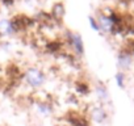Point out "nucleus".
Segmentation results:
<instances>
[{
  "label": "nucleus",
  "instance_id": "obj_2",
  "mask_svg": "<svg viewBox=\"0 0 134 126\" xmlns=\"http://www.w3.org/2000/svg\"><path fill=\"white\" fill-rule=\"evenodd\" d=\"M66 39H67V43L71 46V49L74 50V53L78 56H82L84 54V42H83V38L79 33L66 32Z\"/></svg>",
  "mask_w": 134,
  "mask_h": 126
},
{
  "label": "nucleus",
  "instance_id": "obj_5",
  "mask_svg": "<svg viewBox=\"0 0 134 126\" xmlns=\"http://www.w3.org/2000/svg\"><path fill=\"white\" fill-rule=\"evenodd\" d=\"M91 118L96 123H104L108 119V112L105 110V108L103 105L93 106L91 109Z\"/></svg>",
  "mask_w": 134,
  "mask_h": 126
},
{
  "label": "nucleus",
  "instance_id": "obj_9",
  "mask_svg": "<svg viewBox=\"0 0 134 126\" xmlns=\"http://www.w3.org/2000/svg\"><path fill=\"white\" fill-rule=\"evenodd\" d=\"M125 79H126V75H125V72H122V71H118V72L114 75V80H116V83H117V85H118L120 88H124V87H125Z\"/></svg>",
  "mask_w": 134,
  "mask_h": 126
},
{
  "label": "nucleus",
  "instance_id": "obj_7",
  "mask_svg": "<svg viewBox=\"0 0 134 126\" xmlns=\"http://www.w3.org/2000/svg\"><path fill=\"white\" fill-rule=\"evenodd\" d=\"M51 16L55 20H60L64 16V5L63 3H55L51 8Z\"/></svg>",
  "mask_w": 134,
  "mask_h": 126
},
{
  "label": "nucleus",
  "instance_id": "obj_8",
  "mask_svg": "<svg viewBox=\"0 0 134 126\" xmlns=\"http://www.w3.org/2000/svg\"><path fill=\"white\" fill-rule=\"evenodd\" d=\"M37 112H38V114H41L43 117H49L53 113V108H51V105H49L46 102H40L37 105Z\"/></svg>",
  "mask_w": 134,
  "mask_h": 126
},
{
  "label": "nucleus",
  "instance_id": "obj_10",
  "mask_svg": "<svg viewBox=\"0 0 134 126\" xmlns=\"http://www.w3.org/2000/svg\"><path fill=\"white\" fill-rule=\"evenodd\" d=\"M88 21H90V26L92 28V30H96V32L101 33L100 26H99V22H97V20H96L93 16H90V17H88Z\"/></svg>",
  "mask_w": 134,
  "mask_h": 126
},
{
  "label": "nucleus",
  "instance_id": "obj_6",
  "mask_svg": "<svg viewBox=\"0 0 134 126\" xmlns=\"http://www.w3.org/2000/svg\"><path fill=\"white\" fill-rule=\"evenodd\" d=\"M95 95L97 97V100L103 104H107L109 101V92H108V88L103 84V83H99L97 85H95Z\"/></svg>",
  "mask_w": 134,
  "mask_h": 126
},
{
  "label": "nucleus",
  "instance_id": "obj_3",
  "mask_svg": "<svg viewBox=\"0 0 134 126\" xmlns=\"http://www.w3.org/2000/svg\"><path fill=\"white\" fill-rule=\"evenodd\" d=\"M117 63H118L120 71H122V72L127 71L133 65V51L129 47L122 49L117 55Z\"/></svg>",
  "mask_w": 134,
  "mask_h": 126
},
{
  "label": "nucleus",
  "instance_id": "obj_4",
  "mask_svg": "<svg viewBox=\"0 0 134 126\" xmlns=\"http://www.w3.org/2000/svg\"><path fill=\"white\" fill-rule=\"evenodd\" d=\"M19 30V26L15 20H8L3 19L0 20V34L3 36H12Z\"/></svg>",
  "mask_w": 134,
  "mask_h": 126
},
{
  "label": "nucleus",
  "instance_id": "obj_1",
  "mask_svg": "<svg viewBox=\"0 0 134 126\" xmlns=\"http://www.w3.org/2000/svg\"><path fill=\"white\" fill-rule=\"evenodd\" d=\"M25 82L29 87L32 88H41L45 82H46V75L42 70L37 68V67H30L26 70V72L24 74Z\"/></svg>",
  "mask_w": 134,
  "mask_h": 126
}]
</instances>
